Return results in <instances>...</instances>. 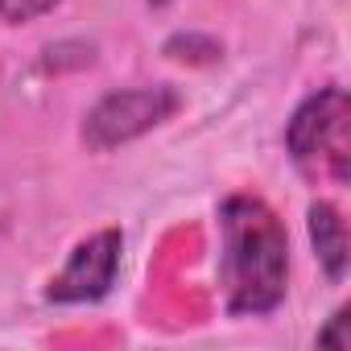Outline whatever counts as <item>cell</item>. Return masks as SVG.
<instances>
[{"instance_id": "6da1fadb", "label": "cell", "mask_w": 351, "mask_h": 351, "mask_svg": "<svg viewBox=\"0 0 351 351\" xmlns=\"http://www.w3.org/2000/svg\"><path fill=\"white\" fill-rule=\"evenodd\" d=\"M228 314L261 318L285 302L289 240L273 207L256 195H232L219 207Z\"/></svg>"}, {"instance_id": "7a4b0ae2", "label": "cell", "mask_w": 351, "mask_h": 351, "mask_svg": "<svg viewBox=\"0 0 351 351\" xmlns=\"http://www.w3.org/2000/svg\"><path fill=\"white\" fill-rule=\"evenodd\" d=\"M182 108V95L169 83H153V87H124V91H108L95 99V108L83 116V141L95 153H112L120 145H132L136 136L153 132L157 124H165L173 112Z\"/></svg>"}, {"instance_id": "3957f363", "label": "cell", "mask_w": 351, "mask_h": 351, "mask_svg": "<svg viewBox=\"0 0 351 351\" xmlns=\"http://www.w3.org/2000/svg\"><path fill=\"white\" fill-rule=\"evenodd\" d=\"M343 128H347V95L343 87H322L306 95L285 124V149L298 165L314 157H330L335 178H347V153H343Z\"/></svg>"}, {"instance_id": "277c9868", "label": "cell", "mask_w": 351, "mask_h": 351, "mask_svg": "<svg viewBox=\"0 0 351 351\" xmlns=\"http://www.w3.org/2000/svg\"><path fill=\"white\" fill-rule=\"evenodd\" d=\"M120 252H124V236L116 228H104V232L87 236L71 252L62 273L46 285V302H54V306H83V302L108 298L112 285H116V273H120Z\"/></svg>"}, {"instance_id": "5b68a950", "label": "cell", "mask_w": 351, "mask_h": 351, "mask_svg": "<svg viewBox=\"0 0 351 351\" xmlns=\"http://www.w3.org/2000/svg\"><path fill=\"white\" fill-rule=\"evenodd\" d=\"M306 223H310V244H314V256H318L322 273L330 281H343L347 277V261H351V240H347V223H343L339 207L318 199V203H310Z\"/></svg>"}, {"instance_id": "8992f818", "label": "cell", "mask_w": 351, "mask_h": 351, "mask_svg": "<svg viewBox=\"0 0 351 351\" xmlns=\"http://www.w3.org/2000/svg\"><path fill=\"white\" fill-rule=\"evenodd\" d=\"M161 54L169 62H186V66H211L223 58V42H215L211 34H173Z\"/></svg>"}, {"instance_id": "52a82bcc", "label": "cell", "mask_w": 351, "mask_h": 351, "mask_svg": "<svg viewBox=\"0 0 351 351\" xmlns=\"http://www.w3.org/2000/svg\"><path fill=\"white\" fill-rule=\"evenodd\" d=\"M62 0H0V21L5 25H29L46 13H54Z\"/></svg>"}, {"instance_id": "ba28073f", "label": "cell", "mask_w": 351, "mask_h": 351, "mask_svg": "<svg viewBox=\"0 0 351 351\" xmlns=\"http://www.w3.org/2000/svg\"><path fill=\"white\" fill-rule=\"evenodd\" d=\"M343 322H347V310H335L330 322L318 330V347H339V351H343V347H347V339H343Z\"/></svg>"}, {"instance_id": "9c48e42d", "label": "cell", "mask_w": 351, "mask_h": 351, "mask_svg": "<svg viewBox=\"0 0 351 351\" xmlns=\"http://www.w3.org/2000/svg\"><path fill=\"white\" fill-rule=\"evenodd\" d=\"M149 5H153V9H165V5H169V0H149Z\"/></svg>"}]
</instances>
